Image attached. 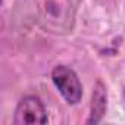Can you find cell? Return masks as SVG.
<instances>
[{"label": "cell", "mask_w": 125, "mask_h": 125, "mask_svg": "<svg viewBox=\"0 0 125 125\" xmlns=\"http://www.w3.org/2000/svg\"><path fill=\"white\" fill-rule=\"evenodd\" d=\"M52 81L54 87L59 90L69 104H78L83 97V85L77 75V72L66 66V65H57L52 71Z\"/></svg>", "instance_id": "6da1fadb"}, {"label": "cell", "mask_w": 125, "mask_h": 125, "mask_svg": "<svg viewBox=\"0 0 125 125\" xmlns=\"http://www.w3.org/2000/svg\"><path fill=\"white\" fill-rule=\"evenodd\" d=\"M13 122L16 125L46 124L47 122V113H46L43 102L37 96H25L24 99H21L16 109H15Z\"/></svg>", "instance_id": "7a4b0ae2"}, {"label": "cell", "mask_w": 125, "mask_h": 125, "mask_svg": "<svg viewBox=\"0 0 125 125\" xmlns=\"http://www.w3.org/2000/svg\"><path fill=\"white\" fill-rule=\"evenodd\" d=\"M107 109V91L106 85L99 80L94 84L93 96H91V109H90V118L87 119V124H99Z\"/></svg>", "instance_id": "3957f363"}, {"label": "cell", "mask_w": 125, "mask_h": 125, "mask_svg": "<svg viewBox=\"0 0 125 125\" xmlns=\"http://www.w3.org/2000/svg\"><path fill=\"white\" fill-rule=\"evenodd\" d=\"M124 99H125V88H124Z\"/></svg>", "instance_id": "277c9868"}]
</instances>
